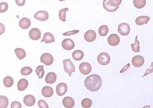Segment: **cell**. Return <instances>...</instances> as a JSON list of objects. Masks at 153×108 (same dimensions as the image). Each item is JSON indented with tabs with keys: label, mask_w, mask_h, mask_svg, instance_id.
<instances>
[{
	"label": "cell",
	"mask_w": 153,
	"mask_h": 108,
	"mask_svg": "<svg viewBox=\"0 0 153 108\" xmlns=\"http://www.w3.org/2000/svg\"><path fill=\"white\" fill-rule=\"evenodd\" d=\"M102 84V81L101 77L96 74L89 75L84 81L86 87L91 92H96L100 89Z\"/></svg>",
	"instance_id": "6da1fadb"
},
{
	"label": "cell",
	"mask_w": 153,
	"mask_h": 108,
	"mask_svg": "<svg viewBox=\"0 0 153 108\" xmlns=\"http://www.w3.org/2000/svg\"><path fill=\"white\" fill-rule=\"evenodd\" d=\"M122 0H104L103 8L107 12H115L118 9Z\"/></svg>",
	"instance_id": "7a4b0ae2"
},
{
	"label": "cell",
	"mask_w": 153,
	"mask_h": 108,
	"mask_svg": "<svg viewBox=\"0 0 153 108\" xmlns=\"http://www.w3.org/2000/svg\"><path fill=\"white\" fill-rule=\"evenodd\" d=\"M63 65L64 70L69 75V77H71V74L75 72V68L74 63L69 59H64L63 60Z\"/></svg>",
	"instance_id": "3957f363"
},
{
	"label": "cell",
	"mask_w": 153,
	"mask_h": 108,
	"mask_svg": "<svg viewBox=\"0 0 153 108\" xmlns=\"http://www.w3.org/2000/svg\"><path fill=\"white\" fill-rule=\"evenodd\" d=\"M97 60L100 64L103 66H106L110 63L111 58L110 55L107 53L102 52L98 56Z\"/></svg>",
	"instance_id": "277c9868"
},
{
	"label": "cell",
	"mask_w": 153,
	"mask_h": 108,
	"mask_svg": "<svg viewBox=\"0 0 153 108\" xmlns=\"http://www.w3.org/2000/svg\"><path fill=\"white\" fill-rule=\"evenodd\" d=\"M118 32L122 36H127L130 32V26L126 23H123L119 25Z\"/></svg>",
	"instance_id": "5b68a950"
},
{
	"label": "cell",
	"mask_w": 153,
	"mask_h": 108,
	"mask_svg": "<svg viewBox=\"0 0 153 108\" xmlns=\"http://www.w3.org/2000/svg\"><path fill=\"white\" fill-rule=\"evenodd\" d=\"M41 63L45 64L46 66H50L53 62V57L49 53H45L42 54L40 58Z\"/></svg>",
	"instance_id": "8992f818"
},
{
	"label": "cell",
	"mask_w": 153,
	"mask_h": 108,
	"mask_svg": "<svg viewBox=\"0 0 153 108\" xmlns=\"http://www.w3.org/2000/svg\"><path fill=\"white\" fill-rule=\"evenodd\" d=\"M92 70L91 65L87 62L81 63L79 66V70L83 75H87L89 74Z\"/></svg>",
	"instance_id": "52a82bcc"
},
{
	"label": "cell",
	"mask_w": 153,
	"mask_h": 108,
	"mask_svg": "<svg viewBox=\"0 0 153 108\" xmlns=\"http://www.w3.org/2000/svg\"><path fill=\"white\" fill-rule=\"evenodd\" d=\"M34 17L39 21H45L48 19L49 14L46 11H40L35 14Z\"/></svg>",
	"instance_id": "ba28073f"
},
{
	"label": "cell",
	"mask_w": 153,
	"mask_h": 108,
	"mask_svg": "<svg viewBox=\"0 0 153 108\" xmlns=\"http://www.w3.org/2000/svg\"><path fill=\"white\" fill-rule=\"evenodd\" d=\"M131 62L134 67H140L143 65L144 63V59L143 57L140 55H136L132 58Z\"/></svg>",
	"instance_id": "9c48e42d"
},
{
	"label": "cell",
	"mask_w": 153,
	"mask_h": 108,
	"mask_svg": "<svg viewBox=\"0 0 153 108\" xmlns=\"http://www.w3.org/2000/svg\"><path fill=\"white\" fill-rule=\"evenodd\" d=\"M62 47L65 50H72L75 47V43L72 39H65L62 41Z\"/></svg>",
	"instance_id": "30bf717a"
},
{
	"label": "cell",
	"mask_w": 153,
	"mask_h": 108,
	"mask_svg": "<svg viewBox=\"0 0 153 108\" xmlns=\"http://www.w3.org/2000/svg\"><path fill=\"white\" fill-rule=\"evenodd\" d=\"M67 85L65 83H60L56 86V93L59 96H62L64 95L67 91Z\"/></svg>",
	"instance_id": "8fae6325"
},
{
	"label": "cell",
	"mask_w": 153,
	"mask_h": 108,
	"mask_svg": "<svg viewBox=\"0 0 153 108\" xmlns=\"http://www.w3.org/2000/svg\"><path fill=\"white\" fill-rule=\"evenodd\" d=\"M41 31L38 29V28H32L29 33V37L32 40H38L40 39L41 37Z\"/></svg>",
	"instance_id": "7c38bea8"
},
{
	"label": "cell",
	"mask_w": 153,
	"mask_h": 108,
	"mask_svg": "<svg viewBox=\"0 0 153 108\" xmlns=\"http://www.w3.org/2000/svg\"><path fill=\"white\" fill-rule=\"evenodd\" d=\"M108 43L111 46H116L120 43V38L116 34H111L108 37Z\"/></svg>",
	"instance_id": "4fadbf2b"
},
{
	"label": "cell",
	"mask_w": 153,
	"mask_h": 108,
	"mask_svg": "<svg viewBox=\"0 0 153 108\" xmlns=\"http://www.w3.org/2000/svg\"><path fill=\"white\" fill-rule=\"evenodd\" d=\"M96 34L93 30H89L84 34V39L88 42H92L96 39Z\"/></svg>",
	"instance_id": "5bb4252c"
},
{
	"label": "cell",
	"mask_w": 153,
	"mask_h": 108,
	"mask_svg": "<svg viewBox=\"0 0 153 108\" xmlns=\"http://www.w3.org/2000/svg\"><path fill=\"white\" fill-rule=\"evenodd\" d=\"M63 104L65 108H74V107L75 106V101L72 97H66L63 100Z\"/></svg>",
	"instance_id": "9a60e30c"
},
{
	"label": "cell",
	"mask_w": 153,
	"mask_h": 108,
	"mask_svg": "<svg viewBox=\"0 0 153 108\" xmlns=\"http://www.w3.org/2000/svg\"><path fill=\"white\" fill-rule=\"evenodd\" d=\"M36 102V99L32 95H27L24 98V103L27 107H32Z\"/></svg>",
	"instance_id": "2e32d148"
},
{
	"label": "cell",
	"mask_w": 153,
	"mask_h": 108,
	"mask_svg": "<svg viewBox=\"0 0 153 108\" xmlns=\"http://www.w3.org/2000/svg\"><path fill=\"white\" fill-rule=\"evenodd\" d=\"M31 25L30 20L28 18H23L19 21V26L23 29H26L30 27Z\"/></svg>",
	"instance_id": "e0dca14e"
},
{
	"label": "cell",
	"mask_w": 153,
	"mask_h": 108,
	"mask_svg": "<svg viewBox=\"0 0 153 108\" xmlns=\"http://www.w3.org/2000/svg\"><path fill=\"white\" fill-rule=\"evenodd\" d=\"M150 18L146 16H141L137 17L135 20V23L138 25H142L143 24H146L149 21Z\"/></svg>",
	"instance_id": "ac0fdd59"
},
{
	"label": "cell",
	"mask_w": 153,
	"mask_h": 108,
	"mask_svg": "<svg viewBox=\"0 0 153 108\" xmlns=\"http://www.w3.org/2000/svg\"><path fill=\"white\" fill-rule=\"evenodd\" d=\"M42 94L44 97L49 98L52 96L53 94V90L50 86H44L42 89Z\"/></svg>",
	"instance_id": "d6986e66"
},
{
	"label": "cell",
	"mask_w": 153,
	"mask_h": 108,
	"mask_svg": "<svg viewBox=\"0 0 153 108\" xmlns=\"http://www.w3.org/2000/svg\"><path fill=\"white\" fill-rule=\"evenodd\" d=\"M57 76L55 72H49L45 78V82L48 84H52L56 81Z\"/></svg>",
	"instance_id": "ffe728a7"
},
{
	"label": "cell",
	"mask_w": 153,
	"mask_h": 108,
	"mask_svg": "<svg viewBox=\"0 0 153 108\" xmlns=\"http://www.w3.org/2000/svg\"><path fill=\"white\" fill-rule=\"evenodd\" d=\"M28 86V81L26 79H20L17 84V88L19 91H24Z\"/></svg>",
	"instance_id": "44dd1931"
},
{
	"label": "cell",
	"mask_w": 153,
	"mask_h": 108,
	"mask_svg": "<svg viewBox=\"0 0 153 108\" xmlns=\"http://www.w3.org/2000/svg\"><path fill=\"white\" fill-rule=\"evenodd\" d=\"M55 41V39L53 35L50 32H47L44 35V37L42 40H41V42H45V43L49 44L54 42Z\"/></svg>",
	"instance_id": "7402d4cb"
},
{
	"label": "cell",
	"mask_w": 153,
	"mask_h": 108,
	"mask_svg": "<svg viewBox=\"0 0 153 108\" xmlns=\"http://www.w3.org/2000/svg\"><path fill=\"white\" fill-rule=\"evenodd\" d=\"M84 57V52L81 50H76L72 53V58L76 61L81 60Z\"/></svg>",
	"instance_id": "603a6c76"
},
{
	"label": "cell",
	"mask_w": 153,
	"mask_h": 108,
	"mask_svg": "<svg viewBox=\"0 0 153 108\" xmlns=\"http://www.w3.org/2000/svg\"><path fill=\"white\" fill-rule=\"evenodd\" d=\"M14 52H15V54H16L17 57L20 60L23 59L25 57V51L22 48H16L14 49Z\"/></svg>",
	"instance_id": "cb8c5ba5"
},
{
	"label": "cell",
	"mask_w": 153,
	"mask_h": 108,
	"mask_svg": "<svg viewBox=\"0 0 153 108\" xmlns=\"http://www.w3.org/2000/svg\"><path fill=\"white\" fill-rule=\"evenodd\" d=\"M134 6L137 9L144 8L146 4V0H133Z\"/></svg>",
	"instance_id": "d4e9b609"
},
{
	"label": "cell",
	"mask_w": 153,
	"mask_h": 108,
	"mask_svg": "<svg viewBox=\"0 0 153 108\" xmlns=\"http://www.w3.org/2000/svg\"><path fill=\"white\" fill-rule=\"evenodd\" d=\"M9 100L6 97L0 96V108H6L8 107Z\"/></svg>",
	"instance_id": "484cf974"
},
{
	"label": "cell",
	"mask_w": 153,
	"mask_h": 108,
	"mask_svg": "<svg viewBox=\"0 0 153 108\" xmlns=\"http://www.w3.org/2000/svg\"><path fill=\"white\" fill-rule=\"evenodd\" d=\"M134 44H131V47L132 48V51L134 52H139L140 51V41L138 40V36L135 37V40Z\"/></svg>",
	"instance_id": "4316f807"
},
{
	"label": "cell",
	"mask_w": 153,
	"mask_h": 108,
	"mask_svg": "<svg viewBox=\"0 0 153 108\" xmlns=\"http://www.w3.org/2000/svg\"><path fill=\"white\" fill-rule=\"evenodd\" d=\"M13 78L10 76H6L4 79V84L6 87H11L13 86Z\"/></svg>",
	"instance_id": "83f0119b"
},
{
	"label": "cell",
	"mask_w": 153,
	"mask_h": 108,
	"mask_svg": "<svg viewBox=\"0 0 153 108\" xmlns=\"http://www.w3.org/2000/svg\"><path fill=\"white\" fill-rule=\"evenodd\" d=\"M108 31H109L108 27L106 25H103L101 26H100V28H99L98 32L101 36H105L108 34Z\"/></svg>",
	"instance_id": "f1b7e54d"
},
{
	"label": "cell",
	"mask_w": 153,
	"mask_h": 108,
	"mask_svg": "<svg viewBox=\"0 0 153 108\" xmlns=\"http://www.w3.org/2000/svg\"><path fill=\"white\" fill-rule=\"evenodd\" d=\"M81 107L84 108H89L92 105V100L89 98H84L81 101Z\"/></svg>",
	"instance_id": "f546056e"
},
{
	"label": "cell",
	"mask_w": 153,
	"mask_h": 108,
	"mask_svg": "<svg viewBox=\"0 0 153 108\" xmlns=\"http://www.w3.org/2000/svg\"><path fill=\"white\" fill-rule=\"evenodd\" d=\"M36 73L37 75L38 76L39 79H41L45 74L44 66H38V67H37V69H36Z\"/></svg>",
	"instance_id": "4dcf8cb0"
},
{
	"label": "cell",
	"mask_w": 153,
	"mask_h": 108,
	"mask_svg": "<svg viewBox=\"0 0 153 108\" xmlns=\"http://www.w3.org/2000/svg\"><path fill=\"white\" fill-rule=\"evenodd\" d=\"M68 11V8H63L62 9H61L59 13V17L60 20H62V21L65 22V17H66V12Z\"/></svg>",
	"instance_id": "1f68e13d"
},
{
	"label": "cell",
	"mask_w": 153,
	"mask_h": 108,
	"mask_svg": "<svg viewBox=\"0 0 153 108\" xmlns=\"http://www.w3.org/2000/svg\"><path fill=\"white\" fill-rule=\"evenodd\" d=\"M32 69L30 68V67H23L21 70V74L23 75H30L32 72Z\"/></svg>",
	"instance_id": "d6a6232c"
},
{
	"label": "cell",
	"mask_w": 153,
	"mask_h": 108,
	"mask_svg": "<svg viewBox=\"0 0 153 108\" xmlns=\"http://www.w3.org/2000/svg\"><path fill=\"white\" fill-rule=\"evenodd\" d=\"M8 9V4L6 2H1L0 4V12L4 13Z\"/></svg>",
	"instance_id": "836d02e7"
},
{
	"label": "cell",
	"mask_w": 153,
	"mask_h": 108,
	"mask_svg": "<svg viewBox=\"0 0 153 108\" xmlns=\"http://www.w3.org/2000/svg\"><path fill=\"white\" fill-rule=\"evenodd\" d=\"M38 105L40 108H49L47 103L42 99H40L38 101Z\"/></svg>",
	"instance_id": "e575fe53"
},
{
	"label": "cell",
	"mask_w": 153,
	"mask_h": 108,
	"mask_svg": "<svg viewBox=\"0 0 153 108\" xmlns=\"http://www.w3.org/2000/svg\"><path fill=\"white\" fill-rule=\"evenodd\" d=\"M79 32V30H74V31H68L67 32H65L63 34V35L65 36H72L74 35H75L77 33Z\"/></svg>",
	"instance_id": "d590c367"
},
{
	"label": "cell",
	"mask_w": 153,
	"mask_h": 108,
	"mask_svg": "<svg viewBox=\"0 0 153 108\" xmlns=\"http://www.w3.org/2000/svg\"><path fill=\"white\" fill-rule=\"evenodd\" d=\"M21 104L18 101H14L11 106V108H21Z\"/></svg>",
	"instance_id": "8d00e7d4"
},
{
	"label": "cell",
	"mask_w": 153,
	"mask_h": 108,
	"mask_svg": "<svg viewBox=\"0 0 153 108\" xmlns=\"http://www.w3.org/2000/svg\"><path fill=\"white\" fill-rule=\"evenodd\" d=\"M16 3L19 6H22L24 5L25 3V0H16Z\"/></svg>",
	"instance_id": "74e56055"
},
{
	"label": "cell",
	"mask_w": 153,
	"mask_h": 108,
	"mask_svg": "<svg viewBox=\"0 0 153 108\" xmlns=\"http://www.w3.org/2000/svg\"><path fill=\"white\" fill-rule=\"evenodd\" d=\"M0 25H1V26H0V28H1V33H0V34L1 35L5 31V27L4 26V25H3L2 24H0Z\"/></svg>",
	"instance_id": "f35d334b"
},
{
	"label": "cell",
	"mask_w": 153,
	"mask_h": 108,
	"mask_svg": "<svg viewBox=\"0 0 153 108\" xmlns=\"http://www.w3.org/2000/svg\"><path fill=\"white\" fill-rule=\"evenodd\" d=\"M143 108H150V105H147V106L144 107Z\"/></svg>",
	"instance_id": "ab89813d"
},
{
	"label": "cell",
	"mask_w": 153,
	"mask_h": 108,
	"mask_svg": "<svg viewBox=\"0 0 153 108\" xmlns=\"http://www.w3.org/2000/svg\"><path fill=\"white\" fill-rule=\"evenodd\" d=\"M60 1H65V0H59Z\"/></svg>",
	"instance_id": "60d3db41"
}]
</instances>
